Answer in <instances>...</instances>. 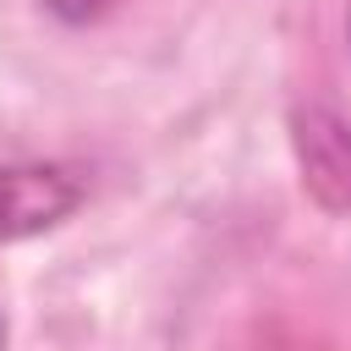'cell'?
<instances>
[{
    "instance_id": "cell-4",
    "label": "cell",
    "mask_w": 351,
    "mask_h": 351,
    "mask_svg": "<svg viewBox=\"0 0 351 351\" xmlns=\"http://www.w3.org/2000/svg\"><path fill=\"white\" fill-rule=\"evenodd\" d=\"M11 346V324H5V307H0V351Z\"/></svg>"
},
{
    "instance_id": "cell-2",
    "label": "cell",
    "mask_w": 351,
    "mask_h": 351,
    "mask_svg": "<svg viewBox=\"0 0 351 351\" xmlns=\"http://www.w3.org/2000/svg\"><path fill=\"white\" fill-rule=\"evenodd\" d=\"M285 137L307 203L324 214H351V115L324 99H302L285 115Z\"/></svg>"
},
{
    "instance_id": "cell-5",
    "label": "cell",
    "mask_w": 351,
    "mask_h": 351,
    "mask_svg": "<svg viewBox=\"0 0 351 351\" xmlns=\"http://www.w3.org/2000/svg\"><path fill=\"white\" fill-rule=\"evenodd\" d=\"M346 27H351V16H346Z\"/></svg>"
},
{
    "instance_id": "cell-1",
    "label": "cell",
    "mask_w": 351,
    "mask_h": 351,
    "mask_svg": "<svg viewBox=\"0 0 351 351\" xmlns=\"http://www.w3.org/2000/svg\"><path fill=\"white\" fill-rule=\"evenodd\" d=\"M93 181L77 159H11L0 165V247L33 241L44 230H60L82 203Z\"/></svg>"
},
{
    "instance_id": "cell-3",
    "label": "cell",
    "mask_w": 351,
    "mask_h": 351,
    "mask_svg": "<svg viewBox=\"0 0 351 351\" xmlns=\"http://www.w3.org/2000/svg\"><path fill=\"white\" fill-rule=\"evenodd\" d=\"M55 22H66V27H88V22H99L104 16V5L110 0H38Z\"/></svg>"
}]
</instances>
